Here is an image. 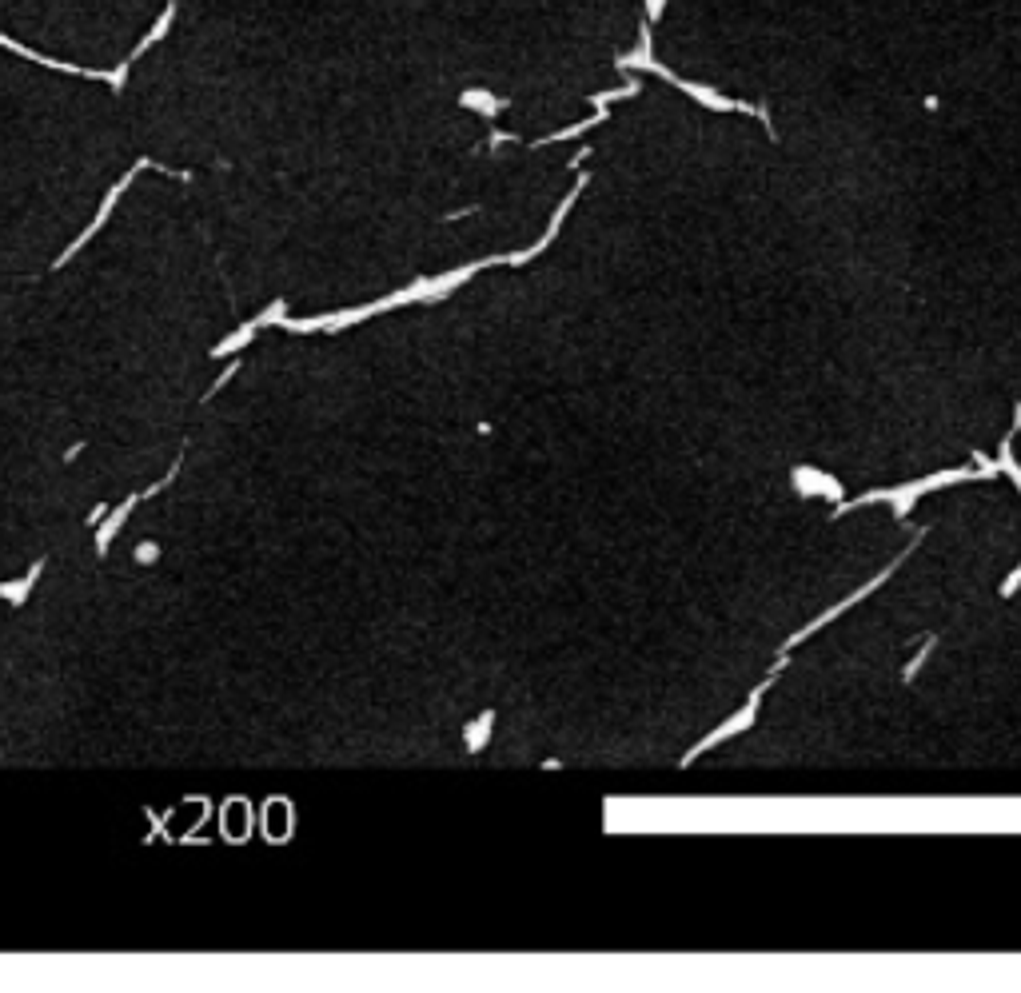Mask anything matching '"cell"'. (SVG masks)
<instances>
[{
	"instance_id": "7a4b0ae2",
	"label": "cell",
	"mask_w": 1021,
	"mask_h": 993,
	"mask_svg": "<svg viewBox=\"0 0 1021 993\" xmlns=\"http://www.w3.org/2000/svg\"><path fill=\"white\" fill-rule=\"evenodd\" d=\"M0 48H8V52H16V56H24V60H32V64H44V68H52V72L96 76V80H108V84H116V76H112V72H92V68H80V64H60V60H52V56H40V52H32V48L16 44V40H12V36H4V32H0Z\"/></svg>"
},
{
	"instance_id": "3957f363",
	"label": "cell",
	"mask_w": 1021,
	"mask_h": 993,
	"mask_svg": "<svg viewBox=\"0 0 1021 993\" xmlns=\"http://www.w3.org/2000/svg\"><path fill=\"white\" fill-rule=\"evenodd\" d=\"M794 483H798V491H802V495H814V487H822V495H830V499H842V487H838V479H830V475H822V471L798 467V471H794Z\"/></svg>"
},
{
	"instance_id": "5b68a950",
	"label": "cell",
	"mask_w": 1021,
	"mask_h": 993,
	"mask_svg": "<svg viewBox=\"0 0 1021 993\" xmlns=\"http://www.w3.org/2000/svg\"><path fill=\"white\" fill-rule=\"evenodd\" d=\"M1018 583H1021V567H1018V571H1014V575H1010V579H1006V587H1002V595H1014V591H1018Z\"/></svg>"
},
{
	"instance_id": "277c9868",
	"label": "cell",
	"mask_w": 1021,
	"mask_h": 993,
	"mask_svg": "<svg viewBox=\"0 0 1021 993\" xmlns=\"http://www.w3.org/2000/svg\"><path fill=\"white\" fill-rule=\"evenodd\" d=\"M172 20H176V0H168V4H164V12H160V20H156V24H152V28H148V36H144V40H140V44H136V52H132V56H128V64H136V56H144V52H148V48H152V44H156V40H164V36H168V28H172Z\"/></svg>"
},
{
	"instance_id": "6da1fadb",
	"label": "cell",
	"mask_w": 1021,
	"mask_h": 993,
	"mask_svg": "<svg viewBox=\"0 0 1021 993\" xmlns=\"http://www.w3.org/2000/svg\"><path fill=\"white\" fill-rule=\"evenodd\" d=\"M766 686H770V682H762V686H758V690H754V694H750V702H746V706H742V710H738V714H734V718H730V722H722V726H718V730H714V734H706V738H702V742H698V746H694V750H690V754H686V762H690V758H698V754H702V750H710V746H714V742H722V738H730V734H738V730H742V726H750V722H754V710H758V698H762V694H766Z\"/></svg>"
}]
</instances>
